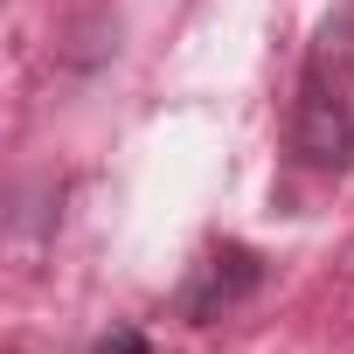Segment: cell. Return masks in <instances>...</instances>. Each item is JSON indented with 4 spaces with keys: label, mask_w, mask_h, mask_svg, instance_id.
<instances>
[{
    "label": "cell",
    "mask_w": 354,
    "mask_h": 354,
    "mask_svg": "<svg viewBox=\"0 0 354 354\" xmlns=\"http://www.w3.org/2000/svg\"><path fill=\"white\" fill-rule=\"evenodd\" d=\"M285 146L306 174H347L354 167V0L313 35L292 91Z\"/></svg>",
    "instance_id": "obj_1"
},
{
    "label": "cell",
    "mask_w": 354,
    "mask_h": 354,
    "mask_svg": "<svg viewBox=\"0 0 354 354\" xmlns=\"http://www.w3.org/2000/svg\"><path fill=\"white\" fill-rule=\"evenodd\" d=\"M91 354H153V340H146L139 326H111V333H104Z\"/></svg>",
    "instance_id": "obj_3"
},
{
    "label": "cell",
    "mask_w": 354,
    "mask_h": 354,
    "mask_svg": "<svg viewBox=\"0 0 354 354\" xmlns=\"http://www.w3.org/2000/svg\"><path fill=\"white\" fill-rule=\"evenodd\" d=\"M257 285H264V257L243 250V243H216V250L195 264L188 292H181V319H188V326H216V319H230L243 299H257Z\"/></svg>",
    "instance_id": "obj_2"
}]
</instances>
